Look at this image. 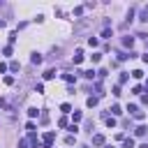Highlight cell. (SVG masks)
<instances>
[{
	"label": "cell",
	"mask_w": 148,
	"mask_h": 148,
	"mask_svg": "<svg viewBox=\"0 0 148 148\" xmlns=\"http://www.w3.org/2000/svg\"><path fill=\"white\" fill-rule=\"evenodd\" d=\"M53 141H56V132H46V134H44V139H42L44 148H51V146H53Z\"/></svg>",
	"instance_id": "cell-1"
},
{
	"label": "cell",
	"mask_w": 148,
	"mask_h": 148,
	"mask_svg": "<svg viewBox=\"0 0 148 148\" xmlns=\"http://www.w3.org/2000/svg\"><path fill=\"white\" fill-rule=\"evenodd\" d=\"M146 132H148V127H146V125H139V127H134V134H136V136H146Z\"/></svg>",
	"instance_id": "cell-2"
},
{
	"label": "cell",
	"mask_w": 148,
	"mask_h": 148,
	"mask_svg": "<svg viewBox=\"0 0 148 148\" xmlns=\"http://www.w3.org/2000/svg\"><path fill=\"white\" fill-rule=\"evenodd\" d=\"M123 44H125V46L132 51V46H134V37H130V35H127V37H123Z\"/></svg>",
	"instance_id": "cell-3"
},
{
	"label": "cell",
	"mask_w": 148,
	"mask_h": 148,
	"mask_svg": "<svg viewBox=\"0 0 148 148\" xmlns=\"http://www.w3.org/2000/svg\"><path fill=\"white\" fill-rule=\"evenodd\" d=\"M92 143H95V146H104V136H102V134H95V136H92Z\"/></svg>",
	"instance_id": "cell-4"
},
{
	"label": "cell",
	"mask_w": 148,
	"mask_h": 148,
	"mask_svg": "<svg viewBox=\"0 0 148 148\" xmlns=\"http://www.w3.org/2000/svg\"><path fill=\"white\" fill-rule=\"evenodd\" d=\"M81 60H83V51H81V49H76V56H74V65H79Z\"/></svg>",
	"instance_id": "cell-5"
},
{
	"label": "cell",
	"mask_w": 148,
	"mask_h": 148,
	"mask_svg": "<svg viewBox=\"0 0 148 148\" xmlns=\"http://www.w3.org/2000/svg\"><path fill=\"white\" fill-rule=\"evenodd\" d=\"M30 62H32V65H39V62H42V56H39V53H32Z\"/></svg>",
	"instance_id": "cell-6"
},
{
	"label": "cell",
	"mask_w": 148,
	"mask_h": 148,
	"mask_svg": "<svg viewBox=\"0 0 148 148\" xmlns=\"http://www.w3.org/2000/svg\"><path fill=\"white\" fill-rule=\"evenodd\" d=\"M56 74H58L56 69H46V72H44V79H56Z\"/></svg>",
	"instance_id": "cell-7"
},
{
	"label": "cell",
	"mask_w": 148,
	"mask_h": 148,
	"mask_svg": "<svg viewBox=\"0 0 148 148\" xmlns=\"http://www.w3.org/2000/svg\"><path fill=\"white\" fill-rule=\"evenodd\" d=\"M97 99H99L97 95H95V97H88V102H86V104H88V106L92 109V106H97Z\"/></svg>",
	"instance_id": "cell-8"
},
{
	"label": "cell",
	"mask_w": 148,
	"mask_h": 148,
	"mask_svg": "<svg viewBox=\"0 0 148 148\" xmlns=\"http://www.w3.org/2000/svg\"><path fill=\"white\" fill-rule=\"evenodd\" d=\"M123 148H134V139H123Z\"/></svg>",
	"instance_id": "cell-9"
},
{
	"label": "cell",
	"mask_w": 148,
	"mask_h": 148,
	"mask_svg": "<svg viewBox=\"0 0 148 148\" xmlns=\"http://www.w3.org/2000/svg\"><path fill=\"white\" fill-rule=\"evenodd\" d=\"M127 111H130L132 116H136V113H139V106H136V104H130V106H127Z\"/></svg>",
	"instance_id": "cell-10"
},
{
	"label": "cell",
	"mask_w": 148,
	"mask_h": 148,
	"mask_svg": "<svg viewBox=\"0 0 148 148\" xmlns=\"http://www.w3.org/2000/svg\"><path fill=\"white\" fill-rule=\"evenodd\" d=\"M104 120H106V125H109V127H113V125H116V118H113V116H104Z\"/></svg>",
	"instance_id": "cell-11"
},
{
	"label": "cell",
	"mask_w": 148,
	"mask_h": 148,
	"mask_svg": "<svg viewBox=\"0 0 148 148\" xmlns=\"http://www.w3.org/2000/svg\"><path fill=\"white\" fill-rule=\"evenodd\" d=\"M83 74V79H95V72L92 69H88V72H81Z\"/></svg>",
	"instance_id": "cell-12"
},
{
	"label": "cell",
	"mask_w": 148,
	"mask_h": 148,
	"mask_svg": "<svg viewBox=\"0 0 148 148\" xmlns=\"http://www.w3.org/2000/svg\"><path fill=\"white\" fill-rule=\"evenodd\" d=\"M60 111H62V113H69V111H72V106L65 102V104H60Z\"/></svg>",
	"instance_id": "cell-13"
},
{
	"label": "cell",
	"mask_w": 148,
	"mask_h": 148,
	"mask_svg": "<svg viewBox=\"0 0 148 148\" xmlns=\"http://www.w3.org/2000/svg\"><path fill=\"white\" fill-rule=\"evenodd\" d=\"M9 69H12V72H18V62L12 60V62H9Z\"/></svg>",
	"instance_id": "cell-14"
},
{
	"label": "cell",
	"mask_w": 148,
	"mask_h": 148,
	"mask_svg": "<svg viewBox=\"0 0 148 148\" xmlns=\"http://www.w3.org/2000/svg\"><path fill=\"white\" fill-rule=\"evenodd\" d=\"M62 79H65V81H67V83H72V81H74V79H76V76H74V74H62Z\"/></svg>",
	"instance_id": "cell-15"
},
{
	"label": "cell",
	"mask_w": 148,
	"mask_h": 148,
	"mask_svg": "<svg viewBox=\"0 0 148 148\" xmlns=\"http://www.w3.org/2000/svg\"><path fill=\"white\" fill-rule=\"evenodd\" d=\"M109 111H111V113H113V116H118V113H120V106H118V104H113V106H111V109H109Z\"/></svg>",
	"instance_id": "cell-16"
},
{
	"label": "cell",
	"mask_w": 148,
	"mask_h": 148,
	"mask_svg": "<svg viewBox=\"0 0 148 148\" xmlns=\"http://www.w3.org/2000/svg\"><path fill=\"white\" fill-rule=\"evenodd\" d=\"M141 21H143V23H148V7L141 12Z\"/></svg>",
	"instance_id": "cell-17"
},
{
	"label": "cell",
	"mask_w": 148,
	"mask_h": 148,
	"mask_svg": "<svg viewBox=\"0 0 148 148\" xmlns=\"http://www.w3.org/2000/svg\"><path fill=\"white\" fill-rule=\"evenodd\" d=\"M132 76H134V79H141V76H143V72H141V69H134V72H132Z\"/></svg>",
	"instance_id": "cell-18"
},
{
	"label": "cell",
	"mask_w": 148,
	"mask_h": 148,
	"mask_svg": "<svg viewBox=\"0 0 148 148\" xmlns=\"http://www.w3.org/2000/svg\"><path fill=\"white\" fill-rule=\"evenodd\" d=\"M127 79H130V72H123V74H120V83H125Z\"/></svg>",
	"instance_id": "cell-19"
},
{
	"label": "cell",
	"mask_w": 148,
	"mask_h": 148,
	"mask_svg": "<svg viewBox=\"0 0 148 148\" xmlns=\"http://www.w3.org/2000/svg\"><path fill=\"white\" fill-rule=\"evenodd\" d=\"M37 113H39V111H37V109H35V106H32V109H28V116H30V118H35V116H37Z\"/></svg>",
	"instance_id": "cell-20"
},
{
	"label": "cell",
	"mask_w": 148,
	"mask_h": 148,
	"mask_svg": "<svg viewBox=\"0 0 148 148\" xmlns=\"http://www.w3.org/2000/svg\"><path fill=\"white\" fill-rule=\"evenodd\" d=\"M83 9H86V7H76V9H74V16H81V14H83Z\"/></svg>",
	"instance_id": "cell-21"
},
{
	"label": "cell",
	"mask_w": 148,
	"mask_h": 148,
	"mask_svg": "<svg viewBox=\"0 0 148 148\" xmlns=\"http://www.w3.org/2000/svg\"><path fill=\"white\" fill-rule=\"evenodd\" d=\"M88 44L90 46H97V37H88Z\"/></svg>",
	"instance_id": "cell-22"
},
{
	"label": "cell",
	"mask_w": 148,
	"mask_h": 148,
	"mask_svg": "<svg viewBox=\"0 0 148 148\" xmlns=\"http://www.w3.org/2000/svg\"><path fill=\"white\" fill-rule=\"evenodd\" d=\"M72 118H74V123H76V120H81V111H74V113H72Z\"/></svg>",
	"instance_id": "cell-23"
},
{
	"label": "cell",
	"mask_w": 148,
	"mask_h": 148,
	"mask_svg": "<svg viewBox=\"0 0 148 148\" xmlns=\"http://www.w3.org/2000/svg\"><path fill=\"white\" fill-rule=\"evenodd\" d=\"M65 143H67V146H72V143H74V134H69V136L65 139Z\"/></svg>",
	"instance_id": "cell-24"
},
{
	"label": "cell",
	"mask_w": 148,
	"mask_h": 148,
	"mask_svg": "<svg viewBox=\"0 0 148 148\" xmlns=\"http://www.w3.org/2000/svg\"><path fill=\"white\" fill-rule=\"evenodd\" d=\"M18 148H28V139H21L18 141Z\"/></svg>",
	"instance_id": "cell-25"
},
{
	"label": "cell",
	"mask_w": 148,
	"mask_h": 148,
	"mask_svg": "<svg viewBox=\"0 0 148 148\" xmlns=\"http://www.w3.org/2000/svg\"><path fill=\"white\" fill-rule=\"evenodd\" d=\"M5 72H7V65H5V62H0V74H5Z\"/></svg>",
	"instance_id": "cell-26"
},
{
	"label": "cell",
	"mask_w": 148,
	"mask_h": 148,
	"mask_svg": "<svg viewBox=\"0 0 148 148\" xmlns=\"http://www.w3.org/2000/svg\"><path fill=\"white\" fill-rule=\"evenodd\" d=\"M2 106H5V99H0V109H2Z\"/></svg>",
	"instance_id": "cell-27"
},
{
	"label": "cell",
	"mask_w": 148,
	"mask_h": 148,
	"mask_svg": "<svg viewBox=\"0 0 148 148\" xmlns=\"http://www.w3.org/2000/svg\"><path fill=\"white\" fill-rule=\"evenodd\" d=\"M139 148H148V143H141V146H139Z\"/></svg>",
	"instance_id": "cell-28"
},
{
	"label": "cell",
	"mask_w": 148,
	"mask_h": 148,
	"mask_svg": "<svg viewBox=\"0 0 148 148\" xmlns=\"http://www.w3.org/2000/svg\"><path fill=\"white\" fill-rule=\"evenodd\" d=\"M2 25H5V21H2V18H0V28H2Z\"/></svg>",
	"instance_id": "cell-29"
},
{
	"label": "cell",
	"mask_w": 148,
	"mask_h": 148,
	"mask_svg": "<svg viewBox=\"0 0 148 148\" xmlns=\"http://www.w3.org/2000/svg\"><path fill=\"white\" fill-rule=\"evenodd\" d=\"M106 148H113V146H106Z\"/></svg>",
	"instance_id": "cell-30"
}]
</instances>
